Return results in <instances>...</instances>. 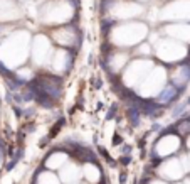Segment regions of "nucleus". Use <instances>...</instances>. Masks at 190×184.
I'll use <instances>...</instances> for the list:
<instances>
[{"mask_svg":"<svg viewBox=\"0 0 190 184\" xmlns=\"http://www.w3.org/2000/svg\"><path fill=\"white\" fill-rule=\"evenodd\" d=\"M172 73V85H175L180 90L187 85V81L190 80V64H180L170 71Z\"/></svg>","mask_w":190,"mask_h":184,"instance_id":"2","label":"nucleus"},{"mask_svg":"<svg viewBox=\"0 0 190 184\" xmlns=\"http://www.w3.org/2000/svg\"><path fill=\"white\" fill-rule=\"evenodd\" d=\"M125 181H126V176L121 174V176H119V182H125Z\"/></svg>","mask_w":190,"mask_h":184,"instance_id":"8","label":"nucleus"},{"mask_svg":"<svg viewBox=\"0 0 190 184\" xmlns=\"http://www.w3.org/2000/svg\"><path fill=\"white\" fill-rule=\"evenodd\" d=\"M178 96V88L175 85H168L167 88H163V90L160 91V95L156 96V105H160V107H163V105H168V103H172L173 100H177Z\"/></svg>","mask_w":190,"mask_h":184,"instance_id":"4","label":"nucleus"},{"mask_svg":"<svg viewBox=\"0 0 190 184\" xmlns=\"http://www.w3.org/2000/svg\"><path fill=\"white\" fill-rule=\"evenodd\" d=\"M66 161H69V155L68 154H64L61 149H56L54 152H52L49 157L46 159V167H59V166H64L66 164Z\"/></svg>","mask_w":190,"mask_h":184,"instance_id":"5","label":"nucleus"},{"mask_svg":"<svg viewBox=\"0 0 190 184\" xmlns=\"http://www.w3.org/2000/svg\"><path fill=\"white\" fill-rule=\"evenodd\" d=\"M83 172H84L86 179H88L89 182H99V179H101V171L98 169V166H94L93 161H91V162H84Z\"/></svg>","mask_w":190,"mask_h":184,"instance_id":"6","label":"nucleus"},{"mask_svg":"<svg viewBox=\"0 0 190 184\" xmlns=\"http://www.w3.org/2000/svg\"><path fill=\"white\" fill-rule=\"evenodd\" d=\"M81 177V167L76 166L74 162H69L62 166V172H61V179L66 182H76Z\"/></svg>","mask_w":190,"mask_h":184,"instance_id":"3","label":"nucleus"},{"mask_svg":"<svg viewBox=\"0 0 190 184\" xmlns=\"http://www.w3.org/2000/svg\"><path fill=\"white\" fill-rule=\"evenodd\" d=\"M158 176H163L167 179H182L183 177V164L177 159L163 161L158 166Z\"/></svg>","mask_w":190,"mask_h":184,"instance_id":"1","label":"nucleus"},{"mask_svg":"<svg viewBox=\"0 0 190 184\" xmlns=\"http://www.w3.org/2000/svg\"><path fill=\"white\" fill-rule=\"evenodd\" d=\"M34 184H59V179L52 172H39L34 179Z\"/></svg>","mask_w":190,"mask_h":184,"instance_id":"7","label":"nucleus"}]
</instances>
